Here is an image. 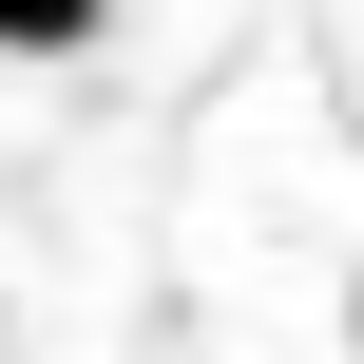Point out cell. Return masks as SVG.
I'll list each match as a JSON object with an SVG mask.
<instances>
[{
    "label": "cell",
    "mask_w": 364,
    "mask_h": 364,
    "mask_svg": "<svg viewBox=\"0 0 364 364\" xmlns=\"http://www.w3.org/2000/svg\"><path fill=\"white\" fill-rule=\"evenodd\" d=\"M58 38H96V0H0V58H58Z\"/></svg>",
    "instance_id": "1"
},
{
    "label": "cell",
    "mask_w": 364,
    "mask_h": 364,
    "mask_svg": "<svg viewBox=\"0 0 364 364\" xmlns=\"http://www.w3.org/2000/svg\"><path fill=\"white\" fill-rule=\"evenodd\" d=\"M346 346H364V288H346Z\"/></svg>",
    "instance_id": "2"
}]
</instances>
